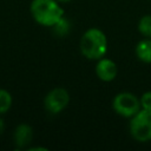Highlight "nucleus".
<instances>
[{"label": "nucleus", "mask_w": 151, "mask_h": 151, "mask_svg": "<svg viewBox=\"0 0 151 151\" xmlns=\"http://www.w3.org/2000/svg\"><path fill=\"white\" fill-rule=\"evenodd\" d=\"M58 2H67V1H70V0H57Z\"/></svg>", "instance_id": "obj_14"}, {"label": "nucleus", "mask_w": 151, "mask_h": 151, "mask_svg": "<svg viewBox=\"0 0 151 151\" xmlns=\"http://www.w3.org/2000/svg\"><path fill=\"white\" fill-rule=\"evenodd\" d=\"M70 101V94L65 88L61 87H57L53 88L52 91H50L44 100V105L45 109L50 112V113H59L61 112Z\"/></svg>", "instance_id": "obj_5"}, {"label": "nucleus", "mask_w": 151, "mask_h": 151, "mask_svg": "<svg viewBox=\"0 0 151 151\" xmlns=\"http://www.w3.org/2000/svg\"><path fill=\"white\" fill-rule=\"evenodd\" d=\"M112 106L119 116L126 118H132L142 109L140 100L130 92L118 93L113 98Z\"/></svg>", "instance_id": "obj_4"}, {"label": "nucleus", "mask_w": 151, "mask_h": 151, "mask_svg": "<svg viewBox=\"0 0 151 151\" xmlns=\"http://www.w3.org/2000/svg\"><path fill=\"white\" fill-rule=\"evenodd\" d=\"M130 132L138 142L151 140V110L140 109L131 118Z\"/></svg>", "instance_id": "obj_3"}, {"label": "nucleus", "mask_w": 151, "mask_h": 151, "mask_svg": "<svg viewBox=\"0 0 151 151\" xmlns=\"http://www.w3.org/2000/svg\"><path fill=\"white\" fill-rule=\"evenodd\" d=\"M53 32L55 35L58 37H64L66 35L68 32H70V28H71V25H70V21L66 19V18H61L59 21H57L53 26Z\"/></svg>", "instance_id": "obj_10"}, {"label": "nucleus", "mask_w": 151, "mask_h": 151, "mask_svg": "<svg viewBox=\"0 0 151 151\" xmlns=\"http://www.w3.org/2000/svg\"><path fill=\"white\" fill-rule=\"evenodd\" d=\"M136 54L139 60L144 63H151V38L138 42L136 47Z\"/></svg>", "instance_id": "obj_8"}, {"label": "nucleus", "mask_w": 151, "mask_h": 151, "mask_svg": "<svg viewBox=\"0 0 151 151\" xmlns=\"http://www.w3.org/2000/svg\"><path fill=\"white\" fill-rule=\"evenodd\" d=\"M138 29L144 37L151 38V15H144L139 20Z\"/></svg>", "instance_id": "obj_11"}, {"label": "nucleus", "mask_w": 151, "mask_h": 151, "mask_svg": "<svg viewBox=\"0 0 151 151\" xmlns=\"http://www.w3.org/2000/svg\"><path fill=\"white\" fill-rule=\"evenodd\" d=\"M31 14L38 24L52 27L64 17V11L57 0H33Z\"/></svg>", "instance_id": "obj_1"}, {"label": "nucleus", "mask_w": 151, "mask_h": 151, "mask_svg": "<svg viewBox=\"0 0 151 151\" xmlns=\"http://www.w3.org/2000/svg\"><path fill=\"white\" fill-rule=\"evenodd\" d=\"M5 122H4V119L1 118V116H0V136L2 134V132L5 131Z\"/></svg>", "instance_id": "obj_13"}, {"label": "nucleus", "mask_w": 151, "mask_h": 151, "mask_svg": "<svg viewBox=\"0 0 151 151\" xmlns=\"http://www.w3.org/2000/svg\"><path fill=\"white\" fill-rule=\"evenodd\" d=\"M12 106V96L11 93L5 90L0 88V116L5 114Z\"/></svg>", "instance_id": "obj_9"}, {"label": "nucleus", "mask_w": 151, "mask_h": 151, "mask_svg": "<svg viewBox=\"0 0 151 151\" xmlns=\"http://www.w3.org/2000/svg\"><path fill=\"white\" fill-rule=\"evenodd\" d=\"M139 100H140L142 109H144V110H151V91L145 92Z\"/></svg>", "instance_id": "obj_12"}, {"label": "nucleus", "mask_w": 151, "mask_h": 151, "mask_svg": "<svg viewBox=\"0 0 151 151\" xmlns=\"http://www.w3.org/2000/svg\"><path fill=\"white\" fill-rule=\"evenodd\" d=\"M96 73L103 81H111L117 76V66L110 59H99L96 66Z\"/></svg>", "instance_id": "obj_7"}, {"label": "nucleus", "mask_w": 151, "mask_h": 151, "mask_svg": "<svg viewBox=\"0 0 151 151\" xmlns=\"http://www.w3.org/2000/svg\"><path fill=\"white\" fill-rule=\"evenodd\" d=\"M13 139L18 149L27 147L33 139V129L28 124H19L14 130Z\"/></svg>", "instance_id": "obj_6"}, {"label": "nucleus", "mask_w": 151, "mask_h": 151, "mask_svg": "<svg viewBox=\"0 0 151 151\" xmlns=\"http://www.w3.org/2000/svg\"><path fill=\"white\" fill-rule=\"evenodd\" d=\"M80 51L87 59H100L107 51V39L99 28L87 29L80 40Z\"/></svg>", "instance_id": "obj_2"}]
</instances>
